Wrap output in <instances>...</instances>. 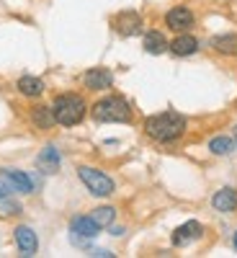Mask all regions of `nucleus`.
<instances>
[{"mask_svg": "<svg viewBox=\"0 0 237 258\" xmlns=\"http://www.w3.org/2000/svg\"><path fill=\"white\" fill-rule=\"evenodd\" d=\"M186 126H188V121L181 111L168 109L163 114L144 119V135L155 142H176L186 135Z\"/></svg>", "mask_w": 237, "mask_h": 258, "instance_id": "1", "label": "nucleus"}, {"mask_svg": "<svg viewBox=\"0 0 237 258\" xmlns=\"http://www.w3.org/2000/svg\"><path fill=\"white\" fill-rule=\"evenodd\" d=\"M91 114L101 124H126V121H132V116H134L132 106H129V101L124 96H106V98L96 101Z\"/></svg>", "mask_w": 237, "mask_h": 258, "instance_id": "2", "label": "nucleus"}, {"mask_svg": "<svg viewBox=\"0 0 237 258\" xmlns=\"http://www.w3.org/2000/svg\"><path fill=\"white\" fill-rule=\"evenodd\" d=\"M52 111H54L57 124L75 126L85 119V114H88V103H85V98L77 96V93H59L52 103Z\"/></svg>", "mask_w": 237, "mask_h": 258, "instance_id": "3", "label": "nucleus"}, {"mask_svg": "<svg viewBox=\"0 0 237 258\" xmlns=\"http://www.w3.org/2000/svg\"><path fill=\"white\" fill-rule=\"evenodd\" d=\"M77 178H80L83 186L88 188L93 197H98V199L111 197L114 188H116V183H114V178H111L109 173H103V170H98V168H91V165H80V168H77Z\"/></svg>", "mask_w": 237, "mask_h": 258, "instance_id": "4", "label": "nucleus"}, {"mask_svg": "<svg viewBox=\"0 0 237 258\" xmlns=\"http://www.w3.org/2000/svg\"><path fill=\"white\" fill-rule=\"evenodd\" d=\"M101 232V227L93 222V217L88 214V217H72V222H70V238H72V243L75 245H88L96 235Z\"/></svg>", "mask_w": 237, "mask_h": 258, "instance_id": "5", "label": "nucleus"}, {"mask_svg": "<svg viewBox=\"0 0 237 258\" xmlns=\"http://www.w3.org/2000/svg\"><path fill=\"white\" fill-rule=\"evenodd\" d=\"M114 29H116L119 36L129 39V36H137V34L144 31V21L137 11H121V13L114 16Z\"/></svg>", "mask_w": 237, "mask_h": 258, "instance_id": "6", "label": "nucleus"}, {"mask_svg": "<svg viewBox=\"0 0 237 258\" xmlns=\"http://www.w3.org/2000/svg\"><path fill=\"white\" fill-rule=\"evenodd\" d=\"M0 178H3V183H6L11 191H18V194H31V191H34V181H31L29 173H24V170L0 168Z\"/></svg>", "mask_w": 237, "mask_h": 258, "instance_id": "7", "label": "nucleus"}, {"mask_svg": "<svg viewBox=\"0 0 237 258\" xmlns=\"http://www.w3.org/2000/svg\"><path fill=\"white\" fill-rule=\"evenodd\" d=\"M201 235H204V225L196 222V220H188V222H183L181 227L173 230L170 240H173L176 248H183V245H188V243H193V240H199Z\"/></svg>", "mask_w": 237, "mask_h": 258, "instance_id": "8", "label": "nucleus"}, {"mask_svg": "<svg viewBox=\"0 0 237 258\" xmlns=\"http://www.w3.org/2000/svg\"><path fill=\"white\" fill-rule=\"evenodd\" d=\"M193 13L186 8V6H176V8H170L168 13H165V24H168V29L170 31H178V34H183V31H188L191 26H193Z\"/></svg>", "mask_w": 237, "mask_h": 258, "instance_id": "9", "label": "nucleus"}, {"mask_svg": "<svg viewBox=\"0 0 237 258\" xmlns=\"http://www.w3.org/2000/svg\"><path fill=\"white\" fill-rule=\"evenodd\" d=\"M13 238H16V245H18L21 255H26V258L36 255V250H39V238H36V232H34L29 225H18V227L13 230Z\"/></svg>", "mask_w": 237, "mask_h": 258, "instance_id": "10", "label": "nucleus"}, {"mask_svg": "<svg viewBox=\"0 0 237 258\" xmlns=\"http://www.w3.org/2000/svg\"><path fill=\"white\" fill-rule=\"evenodd\" d=\"M83 83L88 91H109L114 85V73L109 68H91L83 75Z\"/></svg>", "mask_w": 237, "mask_h": 258, "instance_id": "11", "label": "nucleus"}, {"mask_svg": "<svg viewBox=\"0 0 237 258\" xmlns=\"http://www.w3.org/2000/svg\"><path fill=\"white\" fill-rule=\"evenodd\" d=\"M168 49L173 52L176 57H191V54L199 52V39L183 31V34H178L173 41H168Z\"/></svg>", "mask_w": 237, "mask_h": 258, "instance_id": "12", "label": "nucleus"}, {"mask_svg": "<svg viewBox=\"0 0 237 258\" xmlns=\"http://www.w3.org/2000/svg\"><path fill=\"white\" fill-rule=\"evenodd\" d=\"M211 207L217 209V212H222V214H232L237 209V188H232V186L219 188L211 197Z\"/></svg>", "mask_w": 237, "mask_h": 258, "instance_id": "13", "label": "nucleus"}, {"mask_svg": "<svg viewBox=\"0 0 237 258\" xmlns=\"http://www.w3.org/2000/svg\"><path fill=\"white\" fill-rule=\"evenodd\" d=\"M59 163H62V158H59V150H57L54 145H47V147L36 155V168L41 170V173H57Z\"/></svg>", "mask_w": 237, "mask_h": 258, "instance_id": "14", "label": "nucleus"}, {"mask_svg": "<svg viewBox=\"0 0 237 258\" xmlns=\"http://www.w3.org/2000/svg\"><path fill=\"white\" fill-rule=\"evenodd\" d=\"M16 88H18V93H21V96H26V98H39L41 93H44L47 85H44V80H41V78L24 75V78H18Z\"/></svg>", "mask_w": 237, "mask_h": 258, "instance_id": "15", "label": "nucleus"}, {"mask_svg": "<svg viewBox=\"0 0 237 258\" xmlns=\"http://www.w3.org/2000/svg\"><path fill=\"white\" fill-rule=\"evenodd\" d=\"M31 124L36 129H52L57 124L52 106H34V109H31Z\"/></svg>", "mask_w": 237, "mask_h": 258, "instance_id": "16", "label": "nucleus"}, {"mask_svg": "<svg viewBox=\"0 0 237 258\" xmlns=\"http://www.w3.org/2000/svg\"><path fill=\"white\" fill-rule=\"evenodd\" d=\"M209 44H211L214 52L232 57V54H237V34H219V36H214Z\"/></svg>", "mask_w": 237, "mask_h": 258, "instance_id": "17", "label": "nucleus"}, {"mask_svg": "<svg viewBox=\"0 0 237 258\" xmlns=\"http://www.w3.org/2000/svg\"><path fill=\"white\" fill-rule=\"evenodd\" d=\"M142 47H144L147 54H163L168 49V39L160 31H147L144 39H142Z\"/></svg>", "mask_w": 237, "mask_h": 258, "instance_id": "18", "label": "nucleus"}, {"mask_svg": "<svg viewBox=\"0 0 237 258\" xmlns=\"http://www.w3.org/2000/svg\"><path fill=\"white\" fill-rule=\"evenodd\" d=\"M234 147H237V142H234L232 137H224V135L209 140V153H211V155H229Z\"/></svg>", "mask_w": 237, "mask_h": 258, "instance_id": "19", "label": "nucleus"}, {"mask_svg": "<svg viewBox=\"0 0 237 258\" xmlns=\"http://www.w3.org/2000/svg\"><path fill=\"white\" fill-rule=\"evenodd\" d=\"M91 217H93V222L103 230V227H111L114 225V220H116V209L114 207H96L93 212H91Z\"/></svg>", "mask_w": 237, "mask_h": 258, "instance_id": "20", "label": "nucleus"}, {"mask_svg": "<svg viewBox=\"0 0 237 258\" xmlns=\"http://www.w3.org/2000/svg\"><path fill=\"white\" fill-rule=\"evenodd\" d=\"M0 209H3V214H8V217H13V214H21V207H18L16 202H8V197L0 199Z\"/></svg>", "mask_w": 237, "mask_h": 258, "instance_id": "21", "label": "nucleus"}, {"mask_svg": "<svg viewBox=\"0 0 237 258\" xmlns=\"http://www.w3.org/2000/svg\"><path fill=\"white\" fill-rule=\"evenodd\" d=\"M91 255H96V258H111L114 253H111V250H101V248H96V250H91Z\"/></svg>", "mask_w": 237, "mask_h": 258, "instance_id": "22", "label": "nucleus"}, {"mask_svg": "<svg viewBox=\"0 0 237 258\" xmlns=\"http://www.w3.org/2000/svg\"><path fill=\"white\" fill-rule=\"evenodd\" d=\"M8 191H11V188H8L6 183H0V199H6V197H8Z\"/></svg>", "mask_w": 237, "mask_h": 258, "instance_id": "23", "label": "nucleus"}, {"mask_svg": "<svg viewBox=\"0 0 237 258\" xmlns=\"http://www.w3.org/2000/svg\"><path fill=\"white\" fill-rule=\"evenodd\" d=\"M111 235H116V238H119V235H124V227H111Z\"/></svg>", "mask_w": 237, "mask_h": 258, "instance_id": "24", "label": "nucleus"}, {"mask_svg": "<svg viewBox=\"0 0 237 258\" xmlns=\"http://www.w3.org/2000/svg\"><path fill=\"white\" fill-rule=\"evenodd\" d=\"M232 245H234V250H237V230H234V238H232Z\"/></svg>", "mask_w": 237, "mask_h": 258, "instance_id": "25", "label": "nucleus"}, {"mask_svg": "<svg viewBox=\"0 0 237 258\" xmlns=\"http://www.w3.org/2000/svg\"><path fill=\"white\" fill-rule=\"evenodd\" d=\"M234 142H237V126H234Z\"/></svg>", "mask_w": 237, "mask_h": 258, "instance_id": "26", "label": "nucleus"}]
</instances>
